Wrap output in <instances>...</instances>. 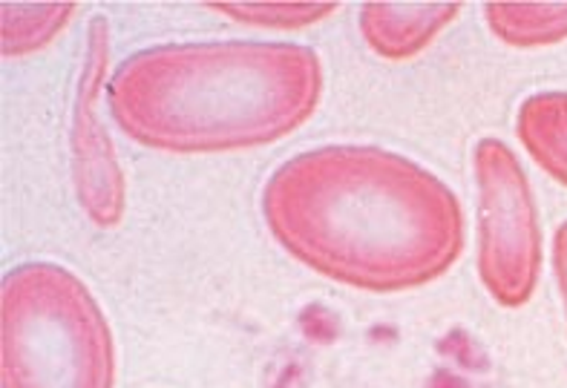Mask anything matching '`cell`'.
<instances>
[{
  "instance_id": "obj_1",
  "label": "cell",
  "mask_w": 567,
  "mask_h": 388,
  "mask_svg": "<svg viewBox=\"0 0 567 388\" xmlns=\"http://www.w3.org/2000/svg\"><path fill=\"white\" fill-rule=\"evenodd\" d=\"M262 213L302 265L378 294L439 280L464 248L453 190L381 147L329 144L288 158L268 179Z\"/></svg>"
},
{
  "instance_id": "obj_2",
  "label": "cell",
  "mask_w": 567,
  "mask_h": 388,
  "mask_svg": "<svg viewBox=\"0 0 567 388\" xmlns=\"http://www.w3.org/2000/svg\"><path fill=\"white\" fill-rule=\"evenodd\" d=\"M320 93V57L300 43H171L115 70L110 109L144 147L223 153L295 133Z\"/></svg>"
},
{
  "instance_id": "obj_3",
  "label": "cell",
  "mask_w": 567,
  "mask_h": 388,
  "mask_svg": "<svg viewBox=\"0 0 567 388\" xmlns=\"http://www.w3.org/2000/svg\"><path fill=\"white\" fill-rule=\"evenodd\" d=\"M0 363L3 388H113V334L75 273L52 262L7 273Z\"/></svg>"
},
{
  "instance_id": "obj_4",
  "label": "cell",
  "mask_w": 567,
  "mask_h": 388,
  "mask_svg": "<svg viewBox=\"0 0 567 388\" xmlns=\"http://www.w3.org/2000/svg\"><path fill=\"white\" fill-rule=\"evenodd\" d=\"M478 181V273L493 300L518 308L533 296L542 265V237L527 176L502 141L484 138L475 147Z\"/></svg>"
},
{
  "instance_id": "obj_5",
  "label": "cell",
  "mask_w": 567,
  "mask_h": 388,
  "mask_svg": "<svg viewBox=\"0 0 567 388\" xmlns=\"http://www.w3.org/2000/svg\"><path fill=\"white\" fill-rule=\"evenodd\" d=\"M107 72V23L95 18L86 38L84 72H81L75 124H72V161L75 190L86 216L95 224H115L124 213V179L110 138L99 122V95Z\"/></svg>"
},
{
  "instance_id": "obj_6",
  "label": "cell",
  "mask_w": 567,
  "mask_h": 388,
  "mask_svg": "<svg viewBox=\"0 0 567 388\" xmlns=\"http://www.w3.org/2000/svg\"><path fill=\"white\" fill-rule=\"evenodd\" d=\"M458 9V3H367L360 29L378 55L401 61L424 50Z\"/></svg>"
},
{
  "instance_id": "obj_7",
  "label": "cell",
  "mask_w": 567,
  "mask_h": 388,
  "mask_svg": "<svg viewBox=\"0 0 567 388\" xmlns=\"http://www.w3.org/2000/svg\"><path fill=\"white\" fill-rule=\"evenodd\" d=\"M518 138L554 179L567 185V93L527 98L518 109Z\"/></svg>"
},
{
  "instance_id": "obj_8",
  "label": "cell",
  "mask_w": 567,
  "mask_h": 388,
  "mask_svg": "<svg viewBox=\"0 0 567 388\" xmlns=\"http://www.w3.org/2000/svg\"><path fill=\"white\" fill-rule=\"evenodd\" d=\"M487 23L516 46L554 43L567 38V3H489Z\"/></svg>"
},
{
  "instance_id": "obj_9",
  "label": "cell",
  "mask_w": 567,
  "mask_h": 388,
  "mask_svg": "<svg viewBox=\"0 0 567 388\" xmlns=\"http://www.w3.org/2000/svg\"><path fill=\"white\" fill-rule=\"evenodd\" d=\"M75 3H3L0 23H3V52L7 55H27L41 50L43 43L64 29L72 18Z\"/></svg>"
},
{
  "instance_id": "obj_10",
  "label": "cell",
  "mask_w": 567,
  "mask_h": 388,
  "mask_svg": "<svg viewBox=\"0 0 567 388\" xmlns=\"http://www.w3.org/2000/svg\"><path fill=\"white\" fill-rule=\"evenodd\" d=\"M214 9H223L225 14L245 23L295 29L320 21L334 7L331 3H216Z\"/></svg>"
},
{
  "instance_id": "obj_11",
  "label": "cell",
  "mask_w": 567,
  "mask_h": 388,
  "mask_svg": "<svg viewBox=\"0 0 567 388\" xmlns=\"http://www.w3.org/2000/svg\"><path fill=\"white\" fill-rule=\"evenodd\" d=\"M554 256H556V276H559L561 296H565V311H567V222L561 224L559 233H556Z\"/></svg>"
}]
</instances>
